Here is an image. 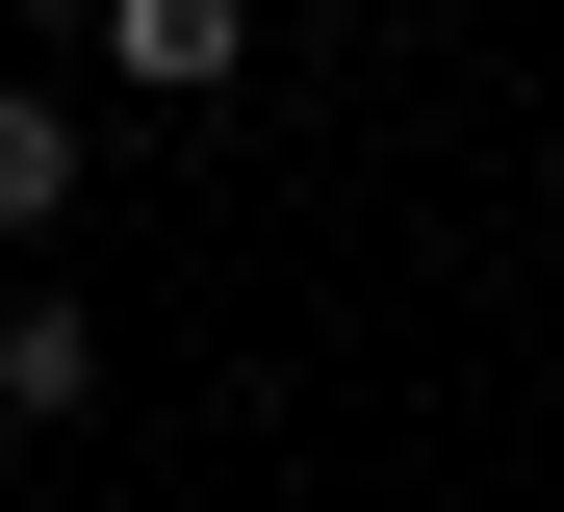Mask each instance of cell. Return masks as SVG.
I'll list each match as a JSON object with an SVG mask.
<instances>
[{
	"label": "cell",
	"instance_id": "6da1fadb",
	"mask_svg": "<svg viewBox=\"0 0 564 512\" xmlns=\"http://www.w3.org/2000/svg\"><path fill=\"white\" fill-rule=\"evenodd\" d=\"M77 231V77H0V257Z\"/></svg>",
	"mask_w": 564,
	"mask_h": 512
},
{
	"label": "cell",
	"instance_id": "7a4b0ae2",
	"mask_svg": "<svg viewBox=\"0 0 564 512\" xmlns=\"http://www.w3.org/2000/svg\"><path fill=\"white\" fill-rule=\"evenodd\" d=\"M0 410H26V436H77V410H104V334H77V282H26V307H0Z\"/></svg>",
	"mask_w": 564,
	"mask_h": 512
},
{
	"label": "cell",
	"instance_id": "3957f363",
	"mask_svg": "<svg viewBox=\"0 0 564 512\" xmlns=\"http://www.w3.org/2000/svg\"><path fill=\"white\" fill-rule=\"evenodd\" d=\"M231 52H257V26H231V0H104V77H129V102H206Z\"/></svg>",
	"mask_w": 564,
	"mask_h": 512
}]
</instances>
